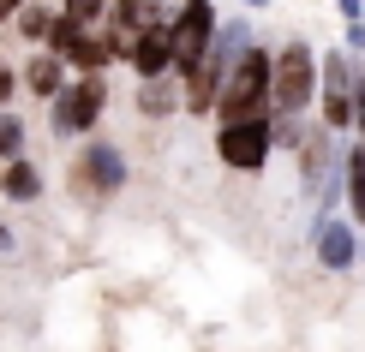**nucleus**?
Listing matches in <instances>:
<instances>
[{"mask_svg": "<svg viewBox=\"0 0 365 352\" xmlns=\"http://www.w3.org/2000/svg\"><path fill=\"white\" fill-rule=\"evenodd\" d=\"M269 102H276V54L252 48L234 72H227L216 114H222V126H240V119H264Z\"/></svg>", "mask_w": 365, "mask_h": 352, "instance_id": "nucleus-1", "label": "nucleus"}, {"mask_svg": "<svg viewBox=\"0 0 365 352\" xmlns=\"http://www.w3.org/2000/svg\"><path fill=\"white\" fill-rule=\"evenodd\" d=\"M216 36H222L216 6H210V0H180V12H174V78H192L210 60Z\"/></svg>", "mask_w": 365, "mask_h": 352, "instance_id": "nucleus-2", "label": "nucleus"}, {"mask_svg": "<svg viewBox=\"0 0 365 352\" xmlns=\"http://www.w3.org/2000/svg\"><path fill=\"white\" fill-rule=\"evenodd\" d=\"M317 84H324V66L312 60V48L306 42H287V48L276 54V108H282V119H294L299 108H306Z\"/></svg>", "mask_w": 365, "mask_h": 352, "instance_id": "nucleus-3", "label": "nucleus"}, {"mask_svg": "<svg viewBox=\"0 0 365 352\" xmlns=\"http://www.w3.org/2000/svg\"><path fill=\"white\" fill-rule=\"evenodd\" d=\"M269 149H276V126H269V119H240V126L216 132V156L234 167V174H264Z\"/></svg>", "mask_w": 365, "mask_h": 352, "instance_id": "nucleus-4", "label": "nucleus"}, {"mask_svg": "<svg viewBox=\"0 0 365 352\" xmlns=\"http://www.w3.org/2000/svg\"><path fill=\"white\" fill-rule=\"evenodd\" d=\"M324 126L329 132H347V126H359V72H354V60H347L341 48L324 60Z\"/></svg>", "mask_w": 365, "mask_h": 352, "instance_id": "nucleus-5", "label": "nucleus"}, {"mask_svg": "<svg viewBox=\"0 0 365 352\" xmlns=\"http://www.w3.org/2000/svg\"><path fill=\"white\" fill-rule=\"evenodd\" d=\"M102 108H108V78H72L60 90V102H54V132L60 137H84L102 119Z\"/></svg>", "mask_w": 365, "mask_h": 352, "instance_id": "nucleus-6", "label": "nucleus"}, {"mask_svg": "<svg viewBox=\"0 0 365 352\" xmlns=\"http://www.w3.org/2000/svg\"><path fill=\"white\" fill-rule=\"evenodd\" d=\"M48 54H60L66 66H78L84 78H102L108 72V42H102V30H84V24H72L66 12L54 18V36H48Z\"/></svg>", "mask_w": 365, "mask_h": 352, "instance_id": "nucleus-7", "label": "nucleus"}, {"mask_svg": "<svg viewBox=\"0 0 365 352\" xmlns=\"http://www.w3.org/2000/svg\"><path fill=\"white\" fill-rule=\"evenodd\" d=\"M78 191L84 197H108V191H120L126 186V156H120L114 144H84V156H78Z\"/></svg>", "mask_w": 365, "mask_h": 352, "instance_id": "nucleus-8", "label": "nucleus"}, {"mask_svg": "<svg viewBox=\"0 0 365 352\" xmlns=\"http://www.w3.org/2000/svg\"><path fill=\"white\" fill-rule=\"evenodd\" d=\"M132 72H138V78H168V72H174V18L144 24L138 54H132Z\"/></svg>", "mask_w": 365, "mask_h": 352, "instance_id": "nucleus-9", "label": "nucleus"}, {"mask_svg": "<svg viewBox=\"0 0 365 352\" xmlns=\"http://www.w3.org/2000/svg\"><path fill=\"white\" fill-rule=\"evenodd\" d=\"M317 257H324V269H354V257H359V245H354V221L324 215V227H317Z\"/></svg>", "mask_w": 365, "mask_h": 352, "instance_id": "nucleus-10", "label": "nucleus"}, {"mask_svg": "<svg viewBox=\"0 0 365 352\" xmlns=\"http://www.w3.org/2000/svg\"><path fill=\"white\" fill-rule=\"evenodd\" d=\"M24 90H30V96H42V102H60V90H66V60L42 48V54L24 66Z\"/></svg>", "mask_w": 365, "mask_h": 352, "instance_id": "nucleus-11", "label": "nucleus"}, {"mask_svg": "<svg viewBox=\"0 0 365 352\" xmlns=\"http://www.w3.org/2000/svg\"><path fill=\"white\" fill-rule=\"evenodd\" d=\"M138 108H144V119H162V114L186 108V84L180 78H144L138 84Z\"/></svg>", "mask_w": 365, "mask_h": 352, "instance_id": "nucleus-12", "label": "nucleus"}, {"mask_svg": "<svg viewBox=\"0 0 365 352\" xmlns=\"http://www.w3.org/2000/svg\"><path fill=\"white\" fill-rule=\"evenodd\" d=\"M0 191H6L12 203H36V197H42V174L19 156V161H6V167H0Z\"/></svg>", "mask_w": 365, "mask_h": 352, "instance_id": "nucleus-13", "label": "nucleus"}, {"mask_svg": "<svg viewBox=\"0 0 365 352\" xmlns=\"http://www.w3.org/2000/svg\"><path fill=\"white\" fill-rule=\"evenodd\" d=\"M341 179H347V215L365 221V149H347L341 156Z\"/></svg>", "mask_w": 365, "mask_h": 352, "instance_id": "nucleus-14", "label": "nucleus"}, {"mask_svg": "<svg viewBox=\"0 0 365 352\" xmlns=\"http://www.w3.org/2000/svg\"><path fill=\"white\" fill-rule=\"evenodd\" d=\"M54 18H60L54 6H42V0H30V6L19 12V36H24V42H48V36H54Z\"/></svg>", "mask_w": 365, "mask_h": 352, "instance_id": "nucleus-15", "label": "nucleus"}, {"mask_svg": "<svg viewBox=\"0 0 365 352\" xmlns=\"http://www.w3.org/2000/svg\"><path fill=\"white\" fill-rule=\"evenodd\" d=\"M108 18H120V24H156L162 18V0H108Z\"/></svg>", "mask_w": 365, "mask_h": 352, "instance_id": "nucleus-16", "label": "nucleus"}, {"mask_svg": "<svg viewBox=\"0 0 365 352\" xmlns=\"http://www.w3.org/2000/svg\"><path fill=\"white\" fill-rule=\"evenodd\" d=\"M60 12H66V18L72 24H84V30H102V24H108V0H66V6H60Z\"/></svg>", "mask_w": 365, "mask_h": 352, "instance_id": "nucleus-17", "label": "nucleus"}, {"mask_svg": "<svg viewBox=\"0 0 365 352\" xmlns=\"http://www.w3.org/2000/svg\"><path fill=\"white\" fill-rule=\"evenodd\" d=\"M19 149H24V119L0 108V161H19Z\"/></svg>", "mask_w": 365, "mask_h": 352, "instance_id": "nucleus-18", "label": "nucleus"}, {"mask_svg": "<svg viewBox=\"0 0 365 352\" xmlns=\"http://www.w3.org/2000/svg\"><path fill=\"white\" fill-rule=\"evenodd\" d=\"M19 84H24V78H19V72L6 66V60H0V108H6V102H12V90H19Z\"/></svg>", "mask_w": 365, "mask_h": 352, "instance_id": "nucleus-19", "label": "nucleus"}, {"mask_svg": "<svg viewBox=\"0 0 365 352\" xmlns=\"http://www.w3.org/2000/svg\"><path fill=\"white\" fill-rule=\"evenodd\" d=\"M347 48H365V18H359V24H347Z\"/></svg>", "mask_w": 365, "mask_h": 352, "instance_id": "nucleus-20", "label": "nucleus"}, {"mask_svg": "<svg viewBox=\"0 0 365 352\" xmlns=\"http://www.w3.org/2000/svg\"><path fill=\"white\" fill-rule=\"evenodd\" d=\"M24 6H30V0H0V18H19Z\"/></svg>", "mask_w": 365, "mask_h": 352, "instance_id": "nucleus-21", "label": "nucleus"}, {"mask_svg": "<svg viewBox=\"0 0 365 352\" xmlns=\"http://www.w3.org/2000/svg\"><path fill=\"white\" fill-rule=\"evenodd\" d=\"M359 6H365V0H341V12H347V24H359Z\"/></svg>", "mask_w": 365, "mask_h": 352, "instance_id": "nucleus-22", "label": "nucleus"}, {"mask_svg": "<svg viewBox=\"0 0 365 352\" xmlns=\"http://www.w3.org/2000/svg\"><path fill=\"white\" fill-rule=\"evenodd\" d=\"M6 245H12V233H6V227H0V251H6Z\"/></svg>", "mask_w": 365, "mask_h": 352, "instance_id": "nucleus-23", "label": "nucleus"}, {"mask_svg": "<svg viewBox=\"0 0 365 352\" xmlns=\"http://www.w3.org/2000/svg\"><path fill=\"white\" fill-rule=\"evenodd\" d=\"M246 6H269V0H246Z\"/></svg>", "mask_w": 365, "mask_h": 352, "instance_id": "nucleus-24", "label": "nucleus"}]
</instances>
